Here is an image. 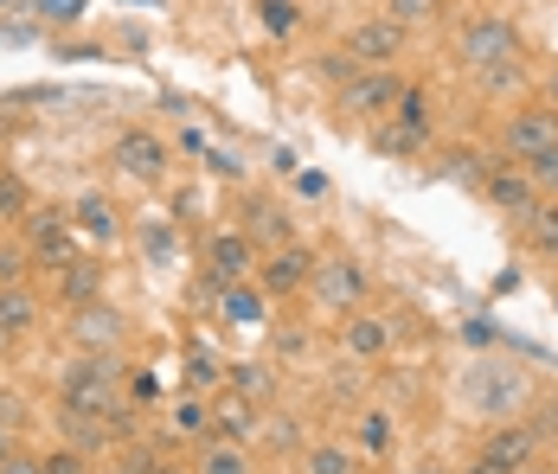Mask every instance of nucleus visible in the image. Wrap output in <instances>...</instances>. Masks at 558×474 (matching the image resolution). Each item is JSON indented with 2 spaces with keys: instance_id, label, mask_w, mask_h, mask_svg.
<instances>
[{
  "instance_id": "nucleus-35",
  "label": "nucleus",
  "mask_w": 558,
  "mask_h": 474,
  "mask_svg": "<svg viewBox=\"0 0 558 474\" xmlns=\"http://www.w3.org/2000/svg\"><path fill=\"white\" fill-rule=\"evenodd\" d=\"M142 244H148V257H155V264H168V251H173V231L161 224V231H148Z\"/></svg>"
},
{
  "instance_id": "nucleus-19",
  "label": "nucleus",
  "mask_w": 558,
  "mask_h": 474,
  "mask_svg": "<svg viewBox=\"0 0 558 474\" xmlns=\"http://www.w3.org/2000/svg\"><path fill=\"white\" fill-rule=\"evenodd\" d=\"M199 474H251L244 442H225V436H213V442H206V455H199Z\"/></svg>"
},
{
  "instance_id": "nucleus-46",
  "label": "nucleus",
  "mask_w": 558,
  "mask_h": 474,
  "mask_svg": "<svg viewBox=\"0 0 558 474\" xmlns=\"http://www.w3.org/2000/svg\"><path fill=\"white\" fill-rule=\"evenodd\" d=\"M513 474H546V469H539V462H526V469H513Z\"/></svg>"
},
{
  "instance_id": "nucleus-48",
  "label": "nucleus",
  "mask_w": 558,
  "mask_h": 474,
  "mask_svg": "<svg viewBox=\"0 0 558 474\" xmlns=\"http://www.w3.org/2000/svg\"><path fill=\"white\" fill-rule=\"evenodd\" d=\"M553 104H558V77H553Z\"/></svg>"
},
{
  "instance_id": "nucleus-24",
  "label": "nucleus",
  "mask_w": 558,
  "mask_h": 474,
  "mask_svg": "<svg viewBox=\"0 0 558 474\" xmlns=\"http://www.w3.org/2000/svg\"><path fill=\"white\" fill-rule=\"evenodd\" d=\"M398 122H404L411 135H424V122H430V109H424V90H398Z\"/></svg>"
},
{
  "instance_id": "nucleus-17",
  "label": "nucleus",
  "mask_w": 558,
  "mask_h": 474,
  "mask_svg": "<svg viewBox=\"0 0 558 474\" xmlns=\"http://www.w3.org/2000/svg\"><path fill=\"white\" fill-rule=\"evenodd\" d=\"M386 347H391L386 320H373V315L347 320V353H353V360H386Z\"/></svg>"
},
{
  "instance_id": "nucleus-42",
  "label": "nucleus",
  "mask_w": 558,
  "mask_h": 474,
  "mask_svg": "<svg viewBox=\"0 0 558 474\" xmlns=\"http://www.w3.org/2000/svg\"><path fill=\"white\" fill-rule=\"evenodd\" d=\"M302 347H308L302 333H282V340H277V360H302Z\"/></svg>"
},
{
  "instance_id": "nucleus-7",
  "label": "nucleus",
  "mask_w": 558,
  "mask_h": 474,
  "mask_svg": "<svg viewBox=\"0 0 558 474\" xmlns=\"http://www.w3.org/2000/svg\"><path fill=\"white\" fill-rule=\"evenodd\" d=\"M398 52H404V26L398 20H366V26L347 33V58L353 64H391Z\"/></svg>"
},
{
  "instance_id": "nucleus-47",
  "label": "nucleus",
  "mask_w": 558,
  "mask_h": 474,
  "mask_svg": "<svg viewBox=\"0 0 558 474\" xmlns=\"http://www.w3.org/2000/svg\"><path fill=\"white\" fill-rule=\"evenodd\" d=\"M148 474H180V469H168V462H155V469H148Z\"/></svg>"
},
{
  "instance_id": "nucleus-8",
  "label": "nucleus",
  "mask_w": 558,
  "mask_h": 474,
  "mask_svg": "<svg viewBox=\"0 0 558 474\" xmlns=\"http://www.w3.org/2000/svg\"><path fill=\"white\" fill-rule=\"evenodd\" d=\"M533 455H539V429H533V423H501V429L482 442V462H495L501 474L526 469Z\"/></svg>"
},
{
  "instance_id": "nucleus-51",
  "label": "nucleus",
  "mask_w": 558,
  "mask_h": 474,
  "mask_svg": "<svg viewBox=\"0 0 558 474\" xmlns=\"http://www.w3.org/2000/svg\"><path fill=\"white\" fill-rule=\"evenodd\" d=\"M553 199H558V186H553Z\"/></svg>"
},
{
  "instance_id": "nucleus-16",
  "label": "nucleus",
  "mask_w": 558,
  "mask_h": 474,
  "mask_svg": "<svg viewBox=\"0 0 558 474\" xmlns=\"http://www.w3.org/2000/svg\"><path fill=\"white\" fill-rule=\"evenodd\" d=\"M257 417L264 411H251L244 398H225L219 411H213V429H219L225 442H257Z\"/></svg>"
},
{
  "instance_id": "nucleus-15",
  "label": "nucleus",
  "mask_w": 558,
  "mask_h": 474,
  "mask_svg": "<svg viewBox=\"0 0 558 474\" xmlns=\"http://www.w3.org/2000/svg\"><path fill=\"white\" fill-rule=\"evenodd\" d=\"M520 238L539 251V257H558V199H539V206L520 218Z\"/></svg>"
},
{
  "instance_id": "nucleus-40",
  "label": "nucleus",
  "mask_w": 558,
  "mask_h": 474,
  "mask_svg": "<svg viewBox=\"0 0 558 474\" xmlns=\"http://www.w3.org/2000/svg\"><path fill=\"white\" fill-rule=\"evenodd\" d=\"M0 474H46L39 455H0Z\"/></svg>"
},
{
  "instance_id": "nucleus-39",
  "label": "nucleus",
  "mask_w": 558,
  "mask_h": 474,
  "mask_svg": "<svg viewBox=\"0 0 558 474\" xmlns=\"http://www.w3.org/2000/svg\"><path fill=\"white\" fill-rule=\"evenodd\" d=\"M295 193H302V199H328V180H322V173H295Z\"/></svg>"
},
{
  "instance_id": "nucleus-36",
  "label": "nucleus",
  "mask_w": 558,
  "mask_h": 474,
  "mask_svg": "<svg viewBox=\"0 0 558 474\" xmlns=\"http://www.w3.org/2000/svg\"><path fill=\"white\" fill-rule=\"evenodd\" d=\"M20 417H26V404L13 391H0V429H20Z\"/></svg>"
},
{
  "instance_id": "nucleus-44",
  "label": "nucleus",
  "mask_w": 558,
  "mask_h": 474,
  "mask_svg": "<svg viewBox=\"0 0 558 474\" xmlns=\"http://www.w3.org/2000/svg\"><path fill=\"white\" fill-rule=\"evenodd\" d=\"M0 455H13V429H0Z\"/></svg>"
},
{
  "instance_id": "nucleus-23",
  "label": "nucleus",
  "mask_w": 558,
  "mask_h": 474,
  "mask_svg": "<svg viewBox=\"0 0 558 474\" xmlns=\"http://www.w3.org/2000/svg\"><path fill=\"white\" fill-rule=\"evenodd\" d=\"M475 77H482V90H495V97H501V90H520V58H501V64H482Z\"/></svg>"
},
{
  "instance_id": "nucleus-34",
  "label": "nucleus",
  "mask_w": 558,
  "mask_h": 474,
  "mask_svg": "<svg viewBox=\"0 0 558 474\" xmlns=\"http://www.w3.org/2000/svg\"><path fill=\"white\" fill-rule=\"evenodd\" d=\"M264 20H270L277 33H289V26H295V7H289V0H264Z\"/></svg>"
},
{
  "instance_id": "nucleus-30",
  "label": "nucleus",
  "mask_w": 558,
  "mask_h": 474,
  "mask_svg": "<svg viewBox=\"0 0 558 474\" xmlns=\"http://www.w3.org/2000/svg\"><path fill=\"white\" fill-rule=\"evenodd\" d=\"M46 474H84V449H58V455H39Z\"/></svg>"
},
{
  "instance_id": "nucleus-5",
  "label": "nucleus",
  "mask_w": 558,
  "mask_h": 474,
  "mask_svg": "<svg viewBox=\"0 0 558 474\" xmlns=\"http://www.w3.org/2000/svg\"><path fill=\"white\" fill-rule=\"evenodd\" d=\"M482 199H488L495 211H507V218L520 224V218L539 206L546 193H539V186L526 180V167H488V180H482Z\"/></svg>"
},
{
  "instance_id": "nucleus-3",
  "label": "nucleus",
  "mask_w": 558,
  "mask_h": 474,
  "mask_svg": "<svg viewBox=\"0 0 558 474\" xmlns=\"http://www.w3.org/2000/svg\"><path fill=\"white\" fill-rule=\"evenodd\" d=\"M456 58H462L469 71L501 64V58H520V33H513L507 20H469V26L456 33Z\"/></svg>"
},
{
  "instance_id": "nucleus-41",
  "label": "nucleus",
  "mask_w": 558,
  "mask_h": 474,
  "mask_svg": "<svg viewBox=\"0 0 558 474\" xmlns=\"http://www.w3.org/2000/svg\"><path fill=\"white\" fill-rule=\"evenodd\" d=\"M135 398H142V404L161 398V378H155V372H135Z\"/></svg>"
},
{
  "instance_id": "nucleus-45",
  "label": "nucleus",
  "mask_w": 558,
  "mask_h": 474,
  "mask_svg": "<svg viewBox=\"0 0 558 474\" xmlns=\"http://www.w3.org/2000/svg\"><path fill=\"white\" fill-rule=\"evenodd\" d=\"M469 474H501V469H495V462H475V469H469Z\"/></svg>"
},
{
  "instance_id": "nucleus-25",
  "label": "nucleus",
  "mask_w": 558,
  "mask_h": 474,
  "mask_svg": "<svg viewBox=\"0 0 558 474\" xmlns=\"http://www.w3.org/2000/svg\"><path fill=\"white\" fill-rule=\"evenodd\" d=\"M0 218H26V180L0 173Z\"/></svg>"
},
{
  "instance_id": "nucleus-27",
  "label": "nucleus",
  "mask_w": 558,
  "mask_h": 474,
  "mask_svg": "<svg viewBox=\"0 0 558 474\" xmlns=\"http://www.w3.org/2000/svg\"><path fill=\"white\" fill-rule=\"evenodd\" d=\"M308 474H353V455L347 449H315L308 455Z\"/></svg>"
},
{
  "instance_id": "nucleus-31",
  "label": "nucleus",
  "mask_w": 558,
  "mask_h": 474,
  "mask_svg": "<svg viewBox=\"0 0 558 474\" xmlns=\"http://www.w3.org/2000/svg\"><path fill=\"white\" fill-rule=\"evenodd\" d=\"M449 173H456V180H488V167H482V148H462V160H449Z\"/></svg>"
},
{
  "instance_id": "nucleus-14",
  "label": "nucleus",
  "mask_w": 558,
  "mask_h": 474,
  "mask_svg": "<svg viewBox=\"0 0 558 474\" xmlns=\"http://www.w3.org/2000/svg\"><path fill=\"white\" fill-rule=\"evenodd\" d=\"M64 276H58V295L71 302V308H84V302H97L104 295V269L90 264V257H71V264H58Z\"/></svg>"
},
{
  "instance_id": "nucleus-1",
  "label": "nucleus",
  "mask_w": 558,
  "mask_h": 474,
  "mask_svg": "<svg viewBox=\"0 0 558 474\" xmlns=\"http://www.w3.org/2000/svg\"><path fill=\"white\" fill-rule=\"evenodd\" d=\"M526 372L520 366H507V360H475V366L462 372V404L475 411V417H495L507 423L520 404H526Z\"/></svg>"
},
{
  "instance_id": "nucleus-38",
  "label": "nucleus",
  "mask_w": 558,
  "mask_h": 474,
  "mask_svg": "<svg viewBox=\"0 0 558 474\" xmlns=\"http://www.w3.org/2000/svg\"><path fill=\"white\" fill-rule=\"evenodd\" d=\"M193 385H213V378H219V360H213V353H193Z\"/></svg>"
},
{
  "instance_id": "nucleus-21",
  "label": "nucleus",
  "mask_w": 558,
  "mask_h": 474,
  "mask_svg": "<svg viewBox=\"0 0 558 474\" xmlns=\"http://www.w3.org/2000/svg\"><path fill=\"white\" fill-rule=\"evenodd\" d=\"M33 244L46 251V264H71V231H64V218H33Z\"/></svg>"
},
{
  "instance_id": "nucleus-11",
  "label": "nucleus",
  "mask_w": 558,
  "mask_h": 474,
  "mask_svg": "<svg viewBox=\"0 0 558 474\" xmlns=\"http://www.w3.org/2000/svg\"><path fill=\"white\" fill-rule=\"evenodd\" d=\"M308 269H315V257H308L302 244H277V257L264 264V289H270V295H295V289L308 282Z\"/></svg>"
},
{
  "instance_id": "nucleus-2",
  "label": "nucleus",
  "mask_w": 558,
  "mask_h": 474,
  "mask_svg": "<svg viewBox=\"0 0 558 474\" xmlns=\"http://www.w3.org/2000/svg\"><path fill=\"white\" fill-rule=\"evenodd\" d=\"M302 289L315 295V308H360V295H366V269L353 264V257H315V269H308Z\"/></svg>"
},
{
  "instance_id": "nucleus-37",
  "label": "nucleus",
  "mask_w": 558,
  "mask_h": 474,
  "mask_svg": "<svg viewBox=\"0 0 558 474\" xmlns=\"http://www.w3.org/2000/svg\"><path fill=\"white\" fill-rule=\"evenodd\" d=\"M39 13H46V20H77L84 0H39Z\"/></svg>"
},
{
  "instance_id": "nucleus-26",
  "label": "nucleus",
  "mask_w": 558,
  "mask_h": 474,
  "mask_svg": "<svg viewBox=\"0 0 558 474\" xmlns=\"http://www.w3.org/2000/svg\"><path fill=\"white\" fill-rule=\"evenodd\" d=\"M526 180H533L539 193H553V186H558V148H546V155L526 160Z\"/></svg>"
},
{
  "instance_id": "nucleus-43",
  "label": "nucleus",
  "mask_w": 558,
  "mask_h": 474,
  "mask_svg": "<svg viewBox=\"0 0 558 474\" xmlns=\"http://www.w3.org/2000/svg\"><path fill=\"white\" fill-rule=\"evenodd\" d=\"M360 436H366V449H386V417H366Z\"/></svg>"
},
{
  "instance_id": "nucleus-20",
  "label": "nucleus",
  "mask_w": 558,
  "mask_h": 474,
  "mask_svg": "<svg viewBox=\"0 0 558 474\" xmlns=\"http://www.w3.org/2000/svg\"><path fill=\"white\" fill-rule=\"evenodd\" d=\"M251 244H295V224L270 206H251V231H244Z\"/></svg>"
},
{
  "instance_id": "nucleus-9",
  "label": "nucleus",
  "mask_w": 558,
  "mask_h": 474,
  "mask_svg": "<svg viewBox=\"0 0 558 474\" xmlns=\"http://www.w3.org/2000/svg\"><path fill=\"white\" fill-rule=\"evenodd\" d=\"M251 264H257V244H251L244 231H219V238H213V269H206V289H213V295H219V289H231V282H238Z\"/></svg>"
},
{
  "instance_id": "nucleus-18",
  "label": "nucleus",
  "mask_w": 558,
  "mask_h": 474,
  "mask_svg": "<svg viewBox=\"0 0 558 474\" xmlns=\"http://www.w3.org/2000/svg\"><path fill=\"white\" fill-rule=\"evenodd\" d=\"M71 218H77V224H84L90 238H104V244H110L116 231H122V218H116V211H110V199H104V193H84V199H77V211H71Z\"/></svg>"
},
{
  "instance_id": "nucleus-32",
  "label": "nucleus",
  "mask_w": 558,
  "mask_h": 474,
  "mask_svg": "<svg viewBox=\"0 0 558 474\" xmlns=\"http://www.w3.org/2000/svg\"><path fill=\"white\" fill-rule=\"evenodd\" d=\"M404 148H417V135L398 122V129H379V155H404Z\"/></svg>"
},
{
  "instance_id": "nucleus-10",
  "label": "nucleus",
  "mask_w": 558,
  "mask_h": 474,
  "mask_svg": "<svg viewBox=\"0 0 558 474\" xmlns=\"http://www.w3.org/2000/svg\"><path fill=\"white\" fill-rule=\"evenodd\" d=\"M71 333H77V340H84V347H90V353H116V347H122V333H129V327H122V315H116L110 302H104V295H97V302H84V308H77V315H71Z\"/></svg>"
},
{
  "instance_id": "nucleus-29",
  "label": "nucleus",
  "mask_w": 558,
  "mask_h": 474,
  "mask_svg": "<svg viewBox=\"0 0 558 474\" xmlns=\"http://www.w3.org/2000/svg\"><path fill=\"white\" fill-rule=\"evenodd\" d=\"M231 378H238V391H244V398H270V372H264V366H238Z\"/></svg>"
},
{
  "instance_id": "nucleus-28",
  "label": "nucleus",
  "mask_w": 558,
  "mask_h": 474,
  "mask_svg": "<svg viewBox=\"0 0 558 474\" xmlns=\"http://www.w3.org/2000/svg\"><path fill=\"white\" fill-rule=\"evenodd\" d=\"M225 315L231 320H264V302H257L251 289H231V295H225Z\"/></svg>"
},
{
  "instance_id": "nucleus-33",
  "label": "nucleus",
  "mask_w": 558,
  "mask_h": 474,
  "mask_svg": "<svg viewBox=\"0 0 558 474\" xmlns=\"http://www.w3.org/2000/svg\"><path fill=\"white\" fill-rule=\"evenodd\" d=\"M20 269H26V251L0 244V289H7V282H20Z\"/></svg>"
},
{
  "instance_id": "nucleus-12",
  "label": "nucleus",
  "mask_w": 558,
  "mask_h": 474,
  "mask_svg": "<svg viewBox=\"0 0 558 474\" xmlns=\"http://www.w3.org/2000/svg\"><path fill=\"white\" fill-rule=\"evenodd\" d=\"M340 104L353 109V116H379L386 104H398V77H391V71H366V77H353V84L340 90Z\"/></svg>"
},
{
  "instance_id": "nucleus-4",
  "label": "nucleus",
  "mask_w": 558,
  "mask_h": 474,
  "mask_svg": "<svg viewBox=\"0 0 558 474\" xmlns=\"http://www.w3.org/2000/svg\"><path fill=\"white\" fill-rule=\"evenodd\" d=\"M546 148H558V109H520L501 135V155L526 167V160L546 155Z\"/></svg>"
},
{
  "instance_id": "nucleus-6",
  "label": "nucleus",
  "mask_w": 558,
  "mask_h": 474,
  "mask_svg": "<svg viewBox=\"0 0 558 474\" xmlns=\"http://www.w3.org/2000/svg\"><path fill=\"white\" fill-rule=\"evenodd\" d=\"M116 167H122L129 180H148V186H155V180L168 173V148H161L148 129H129V135H116Z\"/></svg>"
},
{
  "instance_id": "nucleus-22",
  "label": "nucleus",
  "mask_w": 558,
  "mask_h": 474,
  "mask_svg": "<svg viewBox=\"0 0 558 474\" xmlns=\"http://www.w3.org/2000/svg\"><path fill=\"white\" fill-rule=\"evenodd\" d=\"M437 13H444V0H386V20H398L404 33L411 26H430Z\"/></svg>"
},
{
  "instance_id": "nucleus-49",
  "label": "nucleus",
  "mask_w": 558,
  "mask_h": 474,
  "mask_svg": "<svg viewBox=\"0 0 558 474\" xmlns=\"http://www.w3.org/2000/svg\"><path fill=\"white\" fill-rule=\"evenodd\" d=\"M417 474H437V469H417Z\"/></svg>"
},
{
  "instance_id": "nucleus-50",
  "label": "nucleus",
  "mask_w": 558,
  "mask_h": 474,
  "mask_svg": "<svg viewBox=\"0 0 558 474\" xmlns=\"http://www.w3.org/2000/svg\"><path fill=\"white\" fill-rule=\"evenodd\" d=\"M0 7H13V0H0Z\"/></svg>"
},
{
  "instance_id": "nucleus-13",
  "label": "nucleus",
  "mask_w": 558,
  "mask_h": 474,
  "mask_svg": "<svg viewBox=\"0 0 558 474\" xmlns=\"http://www.w3.org/2000/svg\"><path fill=\"white\" fill-rule=\"evenodd\" d=\"M33 320H39V295L20 289V282H7L0 289V347L20 340V333H33Z\"/></svg>"
}]
</instances>
